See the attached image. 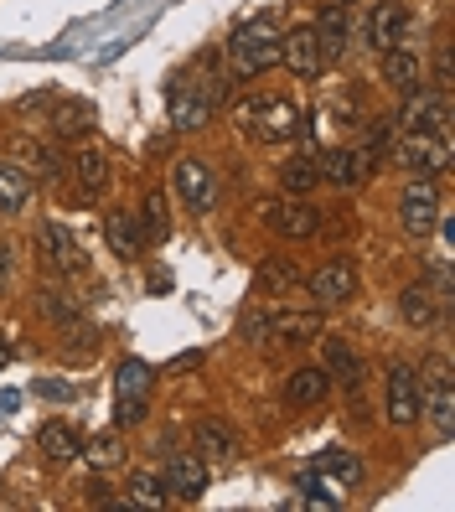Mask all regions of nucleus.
I'll return each mask as SVG.
<instances>
[{
  "label": "nucleus",
  "mask_w": 455,
  "mask_h": 512,
  "mask_svg": "<svg viewBox=\"0 0 455 512\" xmlns=\"http://www.w3.org/2000/svg\"><path fill=\"white\" fill-rule=\"evenodd\" d=\"M399 125L409 135H445L450 125V99L445 88H404V109H399Z\"/></svg>",
  "instance_id": "1"
},
{
  "label": "nucleus",
  "mask_w": 455,
  "mask_h": 512,
  "mask_svg": "<svg viewBox=\"0 0 455 512\" xmlns=\"http://www.w3.org/2000/svg\"><path fill=\"white\" fill-rule=\"evenodd\" d=\"M228 52H233L238 73H264V68L280 63V37H275V26H269V21H254V26H238Z\"/></svg>",
  "instance_id": "2"
},
{
  "label": "nucleus",
  "mask_w": 455,
  "mask_h": 512,
  "mask_svg": "<svg viewBox=\"0 0 455 512\" xmlns=\"http://www.w3.org/2000/svg\"><path fill=\"white\" fill-rule=\"evenodd\" d=\"M238 119L254 130V140H290L300 130V109L290 99H249Z\"/></svg>",
  "instance_id": "3"
},
{
  "label": "nucleus",
  "mask_w": 455,
  "mask_h": 512,
  "mask_svg": "<svg viewBox=\"0 0 455 512\" xmlns=\"http://www.w3.org/2000/svg\"><path fill=\"white\" fill-rule=\"evenodd\" d=\"M399 223H404L409 238H424V233L440 223V192H435L430 176H419V182L404 187V197H399Z\"/></svg>",
  "instance_id": "4"
},
{
  "label": "nucleus",
  "mask_w": 455,
  "mask_h": 512,
  "mask_svg": "<svg viewBox=\"0 0 455 512\" xmlns=\"http://www.w3.org/2000/svg\"><path fill=\"white\" fill-rule=\"evenodd\" d=\"M424 414V378L409 363H393L388 368V419L393 425H414Z\"/></svg>",
  "instance_id": "5"
},
{
  "label": "nucleus",
  "mask_w": 455,
  "mask_h": 512,
  "mask_svg": "<svg viewBox=\"0 0 455 512\" xmlns=\"http://www.w3.org/2000/svg\"><path fill=\"white\" fill-rule=\"evenodd\" d=\"M42 264L52 269V275H83L88 254L78 249V238H73L63 223H47V228H42Z\"/></svg>",
  "instance_id": "6"
},
{
  "label": "nucleus",
  "mask_w": 455,
  "mask_h": 512,
  "mask_svg": "<svg viewBox=\"0 0 455 512\" xmlns=\"http://www.w3.org/2000/svg\"><path fill=\"white\" fill-rule=\"evenodd\" d=\"M280 63L295 68V78H321V47H316V32L311 26H295V32L280 37Z\"/></svg>",
  "instance_id": "7"
},
{
  "label": "nucleus",
  "mask_w": 455,
  "mask_h": 512,
  "mask_svg": "<svg viewBox=\"0 0 455 512\" xmlns=\"http://www.w3.org/2000/svg\"><path fill=\"white\" fill-rule=\"evenodd\" d=\"M269 228H275L280 238H290V244H295V238H311L316 228H321V218H316V207L311 202H295V197H285V202H269Z\"/></svg>",
  "instance_id": "8"
},
{
  "label": "nucleus",
  "mask_w": 455,
  "mask_h": 512,
  "mask_svg": "<svg viewBox=\"0 0 455 512\" xmlns=\"http://www.w3.org/2000/svg\"><path fill=\"white\" fill-rule=\"evenodd\" d=\"M321 182H337V187H362L373 176V156L368 150H331V156H321Z\"/></svg>",
  "instance_id": "9"
},
{
  "label": "nucleus",
  "mask_w": 455,
  "mask_h": 512,
  "mask_svg": "<svg viewBox=\"0 0 455 512\" xmlns=\"http://www.w3.org/2000/svg\"><path fill=\"white\" fill-rule=\"evenodd\" d=\"M352 290H357V269L347 259H331L311 275V295L321 306H342V300H352Z\"/></svg>",
  "instance_id": "10"
},
{
  "label": "nucleus",
  "mask_w": 455,
  "mask_h": 512,
  "mask_svg": "<svg viewBox=\"0 0 455 512\" xmlns=\"http://www.w3.org/2000/svg\"><path fill=\"white\" fill-rule=\"evenodd\" d=\"M176 192H181V202H187V207L207 213V207H212V197H218V182H212L207 161H197V156H187V161H181V166H176Z\"/></svg>",
  "instance_id": "11"
},
{
  "label": "nucleus",
  "mask_w": 455,
  "mask_h": 512,
  "mask_svg": "<svg viewBox=\"0 0 455 512\" xmlns=\"http://www.w3.org/2000/svg\"><path fill=\"white\" fill-rule=\"evenodd\" d=\"M399 161L414 166V171H424V176H435V171L450 166V140L445 135H409L399 145Z\"/></svg>",
  "instance_id": "12"
},
{
  "label": "nucleus",
  "mask_w": 455,
  "mask_h": 512,
  "mask_svg": "<svg viewBox=\"0 0 455 512\" xmlns=\"http://www.w3.org/2000/svg\"><path fill=\"white\" fill-rule=\"evenodd\" d=\"M166 492L171 497H181V502H197L202 492H207V461L202 456H171V466H166Z\"/></svg>",
  "instance_id": "13"
},
{
  "label": "nucleus",
  "mask_w": 455,
  "mask_h": 512,
  "mask_svg": "<svg viewBox=\"0 0 455 512\" xmlns=\"http://www.w3.org/2000/svg\"><path fill=\"white\" fill-rule=\"evenodd\" d=\"M404 32H409V11H404V6H393V0H383V6L368 16V47H373V52L399 47Z\"/></svg>",
  "instance_id": "14"
},
{
  "label": "nucleus",
  "mask_w": 455,
  "mask_h": 512,
  "mask_svg": "<svg viewBox=\"0 0 455 512\" xmlns=\"http://www.w3.org/2000/svg\"><path fill=\"white\" fill-rule=\"evenodd\" d=\"M326 388H331L326 368H295V373L285 378V404H290V409H311V404L326 399Z\"/></svg>",
  "instance_id": "15"
},
{
  "label": "nucleus",
  "mask_w": 455,
  "mask_h": 512,
  "mask_svg": "<svg viewBox=\"0 0 455 512\" xmlns=\"http://www.w3.org/2000/svg\"><path fill=\"white\" fill-rule=\"evenodd\" d=\"M316 476H326L331 487H357L362 481V461L352 456V450H342V445H331V450H321L316 456V466H311Z\"/></svg>",
  "instance_id": "16"
},
{
  "label": "nucleus",
  "mask_w": 455,
  "mask_h": 512,
  "mask_svg": "<svg viewBox=\"0 0 455 512\" xmlns=\"http://www.w3.org/2000/svg\"><path fill=\"white\" fill-rule=\"evenodd\" d=\"M197 456L202 461H233L238 456V435L223 425V419H202L197 425Z\"/></svg>",
  "instance_id": "17"
},
{
  "label": "nucleus",
  "mask_w": 455,
  "mask_h": 512,
  "mask_svg": "<svg viewBox=\"0 0 455 512\" xmlns=\"http://www.w3.org/2000/svg\"><path fill=\"white\" fill-rule=\"evenodd\" d=\"M104 238H109V249L125 254V259H140V254H145V228H140V218H130V213H109Z\"/></svg>",
  "instance_id": "18"
},
{
  "label": "nucleus",
  "mask_w": 455,
  "mask_h": 512,
  "mask_svg": "<svg viewBox=\"0 0 455 512\" xmlns=\"http://www.w3.org/2000/svg\"><path fill=\"white\" fill-rule=\"evenodd\" d=\"M37 445H42V456L47 461H78V450H83V440H78V430L73 425H63V419H52V425H42V435H37Z\"/></svg>",
  "instance_id": "19"
},
{
  "label": "nucleus",
  "mask_w": 455,
  "mask_h": 512,
  "mask_svg": "<svg viewBox=\"0 0 455 512\" xmlns=\"http://www.w3.org/2000/svg\"><path fill=\"white\" fill-rule=\"evenodd\" d=\"M316 32V47H321V57H342L347 52V16H342V6L331 0V6L321 11V21L311 26Z\"/></svg>",
  "instance_id": "20"
},
{
  "label": "nucleus",
  "mask_w": 455,
  "mask_h": 512,
  "mask_svg": "<svg viewBox=\"0 0 455 512\" xmlns=\"http://www.w3.org/2000/svg\"><path fill=\"white\" fill-rule=\"evenodd\" d=\"M26 202H32V176L11 161H0V213H21Z\"/></svg>",
  "instance_id": "21"
},
{
  "label": "nucleus",
  "mask_w": 455,
  "mask_h": 512,
  "mask_svg": "<svg viewBox=\"0 0 455 512\" xmlns=\"http://www.w3.org/2000/svg\"><path fill=\"white\" fill-rule=\"evenodd\" d=\"M399 316L414 326V331H424V326H435V295H430V285H404V295H399Z\"/></svg>",
  "instance_id": "22"
},
{
  "label": "nucleus",
  "mask_w": 455,
  "mask_h": 512,
  "mask_svg": "<svg viewBox=\"0 0 455 512\" xmlns=\"http://www.w3.org/2000/svg\"><path fill=\"white\" fill-rule=\"evenodd\" d=\"M207 114H212V99H207V94H187V88H171V125H176V130H197Z\"/></svg>",
  "instance_id": "23"
},
{
  "label": "nucleus",
  "mask_w": 455,
  "mask_h": 512,
  "mask_svg": "<svg viewBox=\"0 0 455 512\" xmlns=\"http://www.w3.org/2000/svg\"><path fill=\"white\" fill-rule=\"evenodd\" d=\"M73 176H78V187L83 192H99L104 182H109V161H104V150H94V145H83V150H73Z\"/></svg>",
  "instance_id": "24"
},
{
  "label": "nucleus",
  "mask_w": 455,
  "mask_h": 512,
  "mask_svg": "<svg viewBox=\"0 0 455 512\" xmlns=\"http://www.w3.org/2000/svg\"><path fill=\"white\" fill-rule=\"evenodd\" d=\"M383 78H388V83L404 94V88H414V83L424 78V68H419V57H414V52H404V47H388V52H383Z\"/></svg>",
  "instance_id": "25"
},
{
  "label": "nucleus",
  "mask_w": 455,
  "mask_h": 512,
  "mask_svg": "<svg viewBox=\"0 0 455 512\" xmlns=\"http://www.w3.org/2000/svg\"><path fill=\"white\" fill-rule=\"evenodd\" d=\"M254 285H259L264 295H280V290H295V285H300V269H295L290 259H264V264L254 269Z\"/></svg>",
  "instance_id": "26"
},
{
  "label": "nucleus",
  "mask_w": 455,
  "mask_h": 512,
  "mask_svg": "<svg viewBox=\"0 0 455 512\" xmlns=\"http://www.w3.org/2000/svg\"><path fill=\"white\" fill-rule=\"evenodd\" d=\"M326 378H337V383L357 388V378H362V363H357V352H352L347 342H326Z\"/></svg>",
  "instance_id": "27"
},
{
  "label": "nucleus",
  "mask_w": 455,
  "mask_h": 512,
  "mask_svg": "<svg viewBox=\"0 0 455 512\" xmlns=\"http://www.w3.org/2000/svg\"><path fill=\"white\" fill-rule=\"evenodd\" d=\"M140 228H145V244H166L171 238V218H166V197L150 192L145 207H140Z\"/></svg>",
  "instance_id": "28"
},
{
  "label": "nucleus",
  "mask_w": 455,
  "mask_h": 512,
  "mask_svg": "<svg viewBox=\"0 0 455 512\" xmlns=\"http://www.w3.org/2000/svg\"><path fill=\"white\" fill-rule=\"evenodd\" d=\"M88 125H94V109H88L83 99H68L63 109H57V119H52V130L63 135V140H78V135H88Z\"/></svg>",
  "instance_id": "29"
},
{
  "label": "nucleus",
  "mask_w": 455,
  "mask_h": 512,
  "mask_svg": "<svg viewBox=\"0 0 455 512\" xmlns=\"http://www.w3.org/2000/svg\"><path fill=\"white\" fill-rule=\"evenodd\" d=\"M166 502H171V492L161 476H150V471L130 476V507H166Z\"/></svg>",
  "instance_id": "30"
},
{
  "label": "nucleus",
  "mask_w": 455,
  "mask_h": 512,
  "mask_svg": "<svg viewBox=\"0 0 455 512\" xmlns=\"http://www.w3.org/2000/svg\"><path fill=\"white\" fill-rule=\"evenodd\" d=\"M321 337V311H290L280 316V342H316Z\"/></svg>",
  "instance_id": "31"
},
{
  "label": "nucleus",
  "mask_w": 455,
  "mask_h": 512,
  "mask_svg": "<svg viewBox=\"0 0 455 512\" xmlns=\"http://www.w3.org/2000/svg\"><path fill=\"white\" fill-rule=\"evenodd\" d=\"M280 182H285L290 197H306V192L321 182V171H316V161H285V166H280Z\"/></svg>",
  "instance_id": "32"
},
{
  "label": "nucleus",
  "mask_w": 455,
  "mask_h": 512,
  "mask_svg": "<svg viewBox=\"0 0 455 512\" xmlns=\"http://www.w3.org/2000/svg\"><path fill=\"white\" fill-rule=\"evenodd\" d=\"M114 388H119V394L145 399V388H150V368L140 363V357H125V363L114 368Z\"/></svg>",
  "instance_id": "33"
},
{
  "label": "nucleus",
  "mask_w": 455,
  "mask_h": 512,
  "mask_svg": "<svg viewBox=\"0 0 455 512\" xmlns=\"http://www.w3.org/2000/svg\"><path fill=\"white\" fill-rule=\"evenodd\" d=\"M16 150H21V156H26V161H32V166H37L42 176H57V171H63V156H57V150H52V145H37V140H21Z\"/></svg>",
  "instance_id": "34"
},
{
  "label": "nucleus",
  "mask_w": 455,
  "mask_h": 512,
  "mask_svg": "<svg viewBox=\"0 0 455 512\" xmlns=\"http://www.w3.org/2000/svg\"><path fill=\"white\" fill-rule=\"evenodd\" d=\"M78 456H88V466H114L119 461V440L114 435H94V440L78 450Z\"/></svg>",
  "instance_id": "35"
},
{
  "label": "nucleus",
  "mask_w": 455,
  "mask_h": 512,
  "mask_svg": "<svg viewBox=\"0 0 455 512\" xmlns=\"http://www.w3.org/2000/svg\"><path fill=\"white\" fill-rule=\"evenodd\" d=\"M140 419H145V399L119 394V404H114V425H140Z\"/></svg>",
  "instance_id": "36"
},
{
  "label": "nucleus",
  "mask_w": 455,
  "mask_h": 512,
  "mask_svg": "<svg viewBox=\"0 0 455 512\" xmlns=\"http://www.w3.org/2000/svg\"><path fill=\"white\" fill-rule=\"evenodd\" d=\"M42 311H47L52 321H63V326H78V316H73V306H68V300H57V295H47V300H42Z\"/></svg>",
  "instance_id": "37"
},
{
  "label": "nucleus",
  "mask_w": 455,
  "mask_h": 512,
  "mask_svg": "<svg viewBox=\"0 0 455 512\" xmlns=\"http://www.w3.org/2000/svg\"><path fill=\"white\" fill-rule=\"evenodd\" d=\"M37 394H42V399H73V388H68V383H57V378H42V383H37Z\"/></svg>",
  "instance_id": "38"
},
{
  "label": "nucleus",
  "mask_w": 455,
  "mask_h": 512,
  "mask_svg": "<svg viewBox=\"0 0 455 512\" xmlns=\"http://www.w3.org/2000/svg\"><path fill=\"white\" fill-rule=\"evenodd\" d=\"M264 331H269V321H264L259 311H254V316H244V337H249V342H259Z\"/></svg>",
  "instance_id": "39"
},
{
  "label": "nucleus",
  "mask_w": 455,
  "mask_h": 512,
  "mask_svg": "<svg viewBox=\"0 0 455 512\" xmlns=\"http://www.w3.org/2000/svg\"><path fill=\"white\" fill-rule=\"evenodd\" d=\"M83 492H88V502H94V507H104V502H109V487H104V481H88Z\"/></svg>",
  "instance_id": "40"
},
{
  "label": "nucleus",
  "mask_w": 455,
  "mask_h": 512,
  "mask_svg": "<svg viewBox=\"0 0 455 512\" xmlns=\"http://www.w3.org/2000/svg\"><path fill=\"white\" fill-rule=\"evenodd\" d=\"M42 104H47V88H37V94H26L16 109H21V114H32V109H42Z\"/></svg>",
  "instance_id": "41"
},
{
  "label": "nucleus",
  "mask_w": 455,
  "mask_h": 512,
  "mask_svg": "<svg viewBox=\"0 0 455 512\" xmlns=\"http://www.w3.org/2000/svg\"><path fill=\"white\" fill-rule=\"evenodd\" d=\"M192 368H197V352H181L176 363H171V373H192Z\"/></svg>",
  "instance_id": "42"
},
{
  "label": "nucleus",
  "mask_w": 455,
  "mask_h": 512,
  "mask_svg": "<svg viewBox=\"0 0 455 512\" xmlns=\"http://www.w3.org/2000/svg\"><path fill=\"white\" fill-rule=\"evenodd\" d=\"M6 269H11V249L0 244V285H6Z\"/></svg>",
  "instance_id": "43"
},
{
  "label": "nucleus",
  "mask_w": 455,
  "mask_h": 512,
  "mask_svg": "<svg viewBox=\"0 0 455 512\" xmlns=\"http://www.w3.org/2000/svg\"><path fill=\"white\" fill-rule=\"evenodd\" d=\"M6 357H11V347H6V342H0V363H6Z\"/></svg>",
  "instance_id": "44"
},
{
  "label": "nucleus",
  "mask_w": 455,
  "mask_h": 512,
  "mask_svg": "<svg viewBox=\"0 0 455 512\" xmlns=\"http://www.w3.org/2000/svg\"><path fill=\"white\" fill-rule=\"evenodd\" d=\"M337 6H347V0H337Z\"/></svg>",
  "instance_id": "45"
}]
</instances>
